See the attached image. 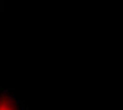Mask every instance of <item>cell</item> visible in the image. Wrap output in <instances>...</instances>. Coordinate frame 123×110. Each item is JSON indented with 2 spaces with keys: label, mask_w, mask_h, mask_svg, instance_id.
<instances>
[{
  "label": "cell",
  "mask_w": 123,
  "mask_h": 110,
  "mask_svg": "<svg viewBox=\"0 0 123 110\" xmlns=\"http://www.w3.org/2000/svg\"><path fill=\"white\" fill-rule=\"evenodd\" d=\"M0 110H27V104L13 90L0 88Z\"/></svg>",
  "instance_id": "6da1fadb"
}]
</instances>
